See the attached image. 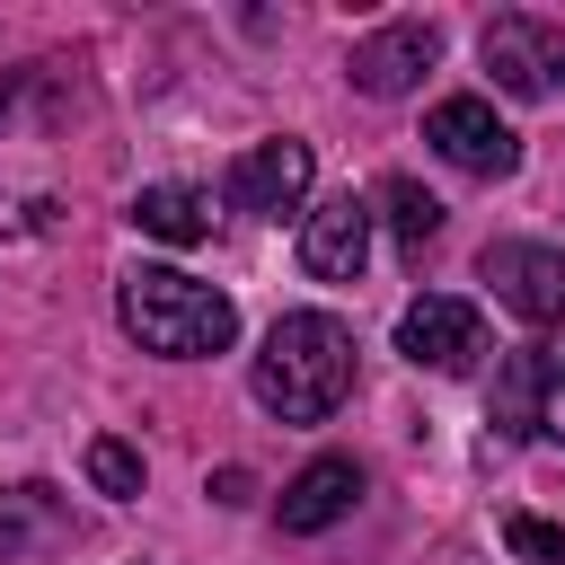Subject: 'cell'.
I'll list each match as a JSON object with an SVG mask.
<instances>
[{
  "mask_svg": "<svg viewBox=\"0 0 565 565\" xmlns=\"http://www.w3.org/2000/svg\"><path fill=\"white\" fill-rule=\"evenodd\" d=\"M0 106H9V88H0Z\"/></svg>",
  "mask_w": 565,
  "mask_h": 565,
  "instance_id": "19",
  "label": "cell"
},
{
  "mask_svg": "<svg viewBox=\"0 0 565 565\" xmlns=\"http://www.w3.org/2000/svg\"><path fill=\"white\" fill-rule=\"evenodd\" d=\"M424 141H433L450 168H468V177H512V168H521V132H512L486 97H441V106L424 115Z\"/></svg>",
  "mask_w": 565,
  "mask_h": 565,
  "instance_id": "4",
  "label": "cell"
},
{
  "mask_svg": "<svg viewBox=\"0 0 565 565\" xmlns=\"http://www.w3.org/2000/svg\"><path fill=\"white\" fill-rule=\"evenodd\" d=\"M397 353H406L415 371H468V362L486 353V318H477L468 300H450V291H424V300L397 318Z\"/></svg>",
  "mask_w": 565,
  "mask_h": 565,
  "instance_id": "7",
  "label": "cell"
},
{
  "mask_svg": "<svg viewBox=\"0 0 565 565\" xmlns=\"http://www.w3.org/2000/svg\"><path fill=\"white\" fill-rule=\"evenodd\" d=\"M503 547H512V556H530V565H565V521L512 512V521H503Z\"/></svg>",
  "mask_w": 565,
  "mask_h": 565,
  "instance_id": "17",
  "label": "cell"
},
{
  "mask_svg": "<svg viewBox=\"0 0 565 565\" xmlns=\"http://www.w3.org/2000/svg\"><path fill=\"white\" fill-rule=\"evenodd\" d=\"M132 230L168 238V247H194V238H212V194H194V185H141L132 194Z\"/></svg>",
  "mask_w": 565,
  "mask_h": 565,
  "instance_id": "12",
  "label": "cell"
},
{
  "mask_svg": "<svg viewBox=\"0 0 565 565\" xmlns=\"http://www.w3.org/2000/svg\"><path fill=\"white\" fill-rule=\"evenodd\" d=\"M556 26H539L530 9H503V18H486V71H494V88L503 97H547L556 88Z\"/></svg>",
  "mask_w": 565,
  "mask_h": 565,
  "instance_id": "9",
  "label": "cell"
},
{
  "mask_svg": "<svg viewBox=\"0 0 565 565\" xmlns=\"http://www.w3.org/2000/svg\"><path fill=\"white\" fill-rule=\"evenodd\" d=\"M247 388H256V406L282 415V424H327V415L353 397V335H344V318H327V309H282L274 335H265L256 362H247Z\"/></svg>",
  "mask_w": 565,
  "mask_h": 565,
  "instance_id": "1",
  "label": "cell"
},
{
  "mask_svg": "<svg viewBox=\"0 0 565 565\" xmlns=\"http://www.w3.org/2000/svg\"><path fill=\"white\" fill-rule=\"evenodd\" d=\"M300 265L318 282H362V265H371V203L353 185L327 194L318 212H300Z\"/></svg>",
  "mask_w": 565,
  "mask_h": 565,
  "instance_id": "8",
  "label": "cell"
},
{
  "mask_svg": "<svg viewBox=\"0 0 565 565\" xmlns=\"http://www.w3.org/2000/svg\"><path fill=\"white\" fill-rule=\"evenodd\" d=\"M115 309H124V335H132L141 353H168V362H203V353H230V344H238L230 291L194 282V274H177V265H132L124 291H115Z\"/></svg>",
  "mask_w": 565,
  "mask_h": 565,
  "instance_id": "2",
  "label": "cell"
},
{
  "mask_svg": "<svg viewBox=\"0 0 565 565\" xmlns=\"http://www.w3.org/2000/svg\"><path fill=\"white\" fill-rule=\"evenodd\" d=\"M88 486L115 494V503H132V494H141V450L115 441V433H97V441H88Z\"/></svg>",
  "mask_w": 565,
  "mask_h": 565,
  "instance_id": "15",
  "label": "cell"
},
{
  "mask_svg": "<svg viewBox=\"0 0 565 565\" xmlns=\"http://www.w3.org/2000/svg\"><path fill=\"white\" fill-rule=\"evenodd\" d=\"M380 212H388L397 247H415V256H424V238L441 230V203H433V194H424L415 177H388V185H380Z\"/></svg>",
  "mask_w": 565,
  "mask_h": 565,
  "instance_id": "14",
  "label": "cell"
},
{
  "mask_svg": "<svg viewBox=\"0 0 565 565\" xmlns=\"http://www.w3.org/2000/svg\"><path fill=\"white\" fill-rule=\"evenodd\" d=\"M433 62H441V26H433V18H397V26H380V35L353 44L344 79H353L362 97H406Z\"/></svg>",
  "mask_w": 565,
  "mask_h": 565,
  "instance_id": "6",
  "label": "cell"
},
{
  "mask_svg": "<svg viewBox=\"0 0 565 565\" xmlns=\"http://www.w3.org/2000/svg\"><path fill=\"white\" fill-rule=\"evenodd\" d=\"M353 503H362V468H353L344 450H327V459H309V468L282 486V503H274V512H282V530H291V539H318V530H335Z\"/></svg>",
  "mask_w": 565,
  "mask_h": 565,
  "instance_id": "10",
  "label": "cell"
},
{
  "mask_svg": "<svg viewBox=\"0 0 565 565\" xmlns=\"http://www.w3.org/2000/svg\"><path fill=\"white\" fill-rule=\"evenodd\" d=\"M53 547H62V503H53V486L0 494V556H9V565H44Z\"/></svg>",
  "mask_w": 565,
  "mask_h": 565,
  "instance_id": "11",
  "label": "cell"
},
{
  "mask_svg": "<svg viewBox=\"0 0 565 565\" xmlns=\"http://www.w3.org/2000/svg\"><path fill=\"white\" fill-rule=\"evenodd\" d=\"M530 433L565 450V344H539V406H530Z\"/></svg>",
  "mask_w": 565,
  "mask_h": 565,
  "instance_id": "16",
  "label": "cell"
},
{
  "mask_svg": "<svg viewBox=\"0 0 565 565\" xmlns=\"http://www.w3.org/2000/svg\"><path fill=\"white\" fill-rule=\"evenodd\" d=\"M309 177H318L309 141H291V132H282V141H256V150L230 159V203L256 212V221H282V212L309 203Z\"/></svg>",
  "mask_w": 565,
  "mask_h": 565,
  "instance_id": "5",
  "label": "cell"
},
{
  "mask_svg": "<svg viewBox=\"0 0 565 565\" xmlns=\"http://www.w3.org/2000/svg\"><path fill=\"white\" fill-rule=\"evenodd\" d=\"M530 406H539V344H530V353H503L494 397H486V424H494L503 441H521V433H530Z\"/></svg>",
  "mask_w": 565,
  "mask_h": 565,
  "instance_id": "13",
  "label": "cell"
},
{
  "mask_svg": "<svg viewBox=\"0 0 565 565\" xmlns=\"http://www.w3.org/2000/svg\"><path fill=\"white\" fill-rule=\"evenodd\" d=\"M486 282L521 327H565V247L547 238H494L486 247Z\"/></svg>",
  "mask_w": 565,
  "mask_h": 565,
  "instance_id": "3",
  "label": "cell"
},
{
  "mask_svg": "<svg viewBox=\"0 0 565 565\" xmlns=\"http://www.w3.org/2000/svg\"><path fill=\"white\" fill-rule=\"evenodd\" d=\"M247 494H256L247 468H221V477H212V503H247Z\"/></svg>",
  "mask_w": 565,
  "mask_h": 565,
  "instance_id": "18",
  "label": "cell"
}]
</instances>
